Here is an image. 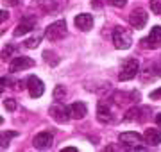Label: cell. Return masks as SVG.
<instances>
[{
  "label": "cell",
  "instance_id": "1",
  "mask_svg": "<svg viewBox=\"0 0 161 152\" xmlns=\"http://www.w3.org/2000/svg\"><path fill=\"white\" fill-rule=\"evenodd\" d=\"M138 70H140V63H138V59H134V57H127V59H124V61H122V64H120L118 79H120L122 82L131 81V79H134V77H136Z\"/></svg>",
  "mask_w": 161,
  "mask_h": 152
},
{
  "label": "cell",
  "instance_id": "2",
  "mask_svg": "<svg viewBox=\"0 0 161 152\" xmlns=\"http://www.w3.org/2000/svg\"><path fill=\"white\" fill-rule=\"evenodd\" d=\"M145 136L138 134V133H134V131H127V133H122L120 134V141L125 145L127 150H145L147 147L140 145L142 141H143Z\"/></svg>",
  "mask_w": 161,
  "mask_h": 152
},
{
  "label": "cell",
  "instance_id": "3",
  "mask_svg": "<svg viewBox=\"0 0 161 152\" xmlns=\"http://www.w3.org/2000/svg\"><path fill=\"white\" fill-rule=\"evenodd\" d=\"M113 43H115L116 48L127 50V48L131 47V43H132L131 30L125 29V27H115V30H113Z\"/></svg>",
  "mask_w": 161,
  "mask_h": 152
},
{
  "label": "cell",
  "instance_id": "4",
  "mask_svg": "<svg viewBox=\"0 0 161 152\" xmlns=\"http://www.w3.org/2000/svg\"><path fill=\"white\" fill-rule=\"evenodd\" d=\"M64 36H66V24H64V20H58V22L50 24L45 29V38L48 41L63 40Z\"/></svg>",
  "mask_w": 161,
  "mask_h": 152
},
{
  "label": "cell",
  "instance_id": "5",
  "mask_svg": "<svg viewBox=\"0 0 161 152\" xmlns=\"http://www.w3.org/2000/svg\"><path fill=\"white\" fill-rule=\"evenodd\" d=\"M48 113H50V117L56 120L58 123H66L70 120V109L68 106L61 104V102H56V104L50 106V109H48Z\"/></svg>",
  "mask_w": 161,
  "mask_h": 152
},
{
  "label": "cell",
  "instance_id": "6",
  "mask_svg": "<svg viewBox=\"0 0 161 152\" xmlns=\"http://www.w3.org/2000/svg\"><path fill=\"white\" fill-rule=\"evenodd\" d=\"M142 47L143 48H159L161 47V25L152 27L147 38L142 40Z\"/></svg>",
  "mask_w": 161,
  "mask_h": 152
},
{
  "label": "cell",
  "instance_id": "7",
  "mask_svg": "<svg viewBox=\"0 0 161 152\" xmlns=\"http://www.w3.org/2000/svg\"><path fill=\"white\" fill-rule=\"evenodd\" d=\"M27 90H29V95L32 99H40L41 95L45 93V84L36 75H29L27 77Z\"/></svg>",
  "mask_w": 161,
  "mask_h": 152
},
{
  "label": "cell",
  "instance_id": "8",
  "mask_svg": "<svg viewBox=\"0 0 161 152\" xmlns=\"http://www.w3.org/2000/svg\"><path fill=\"white\" fill-rule=\"evenodd\" d=\"M147 20H149V14L145 9L138 7V9H134L131 13V16H129V24L134 27V29H143L145 25H147Z\"/></svg>",
  "mask_w": 161,
  "mask_h": 152
},
{
  "label": "cell",
  "instance_id": "9",
  "mask_svg": "<svg viewBox=\"0 0 161 152\" xmlns=\"http://www.w3.org/2000/svg\"><path fill=\"white\" fill-rule=\"evenodd\" d=\"M34 66V61L31 57H25V56H18L11 61L9 64V72L11 73H16V72H22V70H27V68H32Z\"/></svg>",
  "mask_w": 161,
  "mask_h": 152
},
{
  "label": "cell",
  "instance_id": "10",
  "mask_svg": "<svg viewBox=\"0 0 161 152\" xmlns=\"http://www.w3.org/2000/svg\"><path fill=\"white\" fill-rule=\"evenodd\" d=\"M52 143H54V136H52L48 131H43V133H40V134L34 136V147L36 149H40V150L50 149Z\"/></svg>",
  "mask_w": 161,
  "mask_h": 152
},
{
  "label": "cell",
  "instance_id": "11",
  "mask_svg": "<svg viewBox=\"0 0 161 152\" xmlns=\"http://www.w3.org/2000/svg\"><path fill=\"white\" fill-rule=\"evenodd\" d=\"M34 25H36V18L34 16H23L22 18V22L16 25V29H14V36H23V34H27V32H31V30L34 29Z\"/></svg>",
  "mask_w": 161,
  "mask_h": 152
},
{
  "label": "cell",
  "instance_id": "12",
  "mask_svg": "<svg viewBox=\"0 0 161 152\" xmlns=\"http://www.w3.org/2000/svg\"><path fill=\"white\" fill-rule=\"evenodd\" d=\"M97 118L98 122L102 123H109L111 120H113V115H111V107L108 102H104V100H100L97 106Z\"/></svg>",
  "mask_w": 161,
  "mask_h": 152
},
{
  "label": "cell",
  "instance_id": "13",
  "mask_svg": "<svg viewBox=\"0 0 161 152\" xmlns=\"http://www.w3.org/2000/svg\"><path fill=\"white\" fill-rule=\"evenodd\" d=\"M70 109V117L75 118V120H82V118L88 115V107L84 102H80V100H77V102H74V104L68 106Z\"/></svg>",
  "mask_w": 161,
  "mask_h": 152
},
{
  "label": "cell",
  "instance_id": "14",
  "mask_svg": "<svg viewBox=\"0 0 161 152\" xmlns=\"http://www.w3.org/2000/svg\"><path fill=\"white\" fill-rule=\"evenodd\" d=\"M75 27L80 30H90L93 27V16L92 14H88V13H82V14H77L75 18Z\"/></svg>",
  "mask_w": 161,
  "mask_h": 152
},
{
  "label": "cell",
  "instance_id": "15",
  "mask_svg": "<svg viewBox=\"0 0 161 152\" xmlns=\"http://www.w3.org/2000/svg\"><path fill=\"white\" fill-rule=\"evenodd\" d=\"M145 141L149 143V145H159L161 143V131L159 129H147L145 131Z\"/></svg>",
  "mask_w": 161,
  "mask_h": 152
},
{
  "label": "cell",
  "instance_id": "16",
  "mask_svg": "<svg viewBox=\"0 0 161 152\" xmlns=\"http://www.w3.org/2000/svg\"><path fill=\"white\" fill-rule=\"evenodd\" d=\"M14 136H18V133H14V131L2 133V149H7V145H9V140H11V138H14Z\"/></svg>",
  "mask_w": 161,
  "mask_h": 152
},
{
  "label": "cell",
  "instance_id": "17",
  "mask_svg": "<svg viewBox=\"0 0 161 152\" xmlns=\"http://www.w3.org/2000/svg\"><path fill=\"white\" fill-rule=\"evenodd\" d=\"M43 57H45V61H47V63H50L52 66L59 63V59L56 57V54H54V52H48V50H47V52L43 54Z\"/></svg>",
  "mask_w": 161,
  "mask_h": 152
},
{
  "label": "cell",
  "instance_id": "18",
  "mask_svg": "<svg viewBox=\"0 0 161 152\" xmlns=\"http://www.w3.org/2000/svg\"><path fill=\"white\" fill-rule=\"evenodd\" d=\"M40 40H41L40 36H34V38H31V40L25 41V47L27 48H36L38 45H40Z\"/></svg>",
  "mask_w": 161,
  "mask_h": 152
},
{
  "label": "cell",
  "instance_id": "19",
  "mask_svg": "<svg viewBox=\"0 0 161 152\" xmlns=\"http://www.w3.org/2000/svg\"><path fill=\"white\" fill-rule=\"evenodd\" d=\"M4 107H6L7 111H14V109H16V100L14 99H6L4 100Z\"/></svg>",
  "mask_w": 161,
  "mask_h": 152
},
{
  "label": "cell",
  "instance_id": "20",
  "mask_svg": "<svg viewBox=\"0 0 161 152\" xmlns=\"http://www.w3.org/2000/svg\"><path fill=\"white\" fill-rule=\"evenodd\" d=\"M150 9L156 14H161V0H150Z\"/></svg>",
  "mask_w": 161,
  "mask_h": 152
},
{
  "label": "cell",
  "instance_id": "21",
  "mask_svg": "<svg viewBox=\"0 0 161 152\" xmlns=\"http://www.w3.org/2000/svg\"><path fill=\"white\" fill-rule=\"evenodd\" d=\"M109 4L115 7H124L127 4V0H109Z\"/></svg>",
  "mask_w": 161,
  "mask_h": 152
},
{
  "label": "cell",
  "instance_id": "22",
  "mask_svg": "<svg viewBox=\"0 0 161 152\" xmlns=\"http://www.w3.org/2000/svg\"><path fill=\"white\" fill-rule=\"evenodd\" d=\"M61 95H64V88H63V86H58V88H56V91H54V99L58 100Z\"/></svg>",
  "mask_w": 161,
  "mask_h": 152
},
{
  "label": "cell",
  "instance_id": "23",
  "mask_svg": "<svg viewBox=\"0 0 161 152\" xmlns=\"http://www.w3.org/2000/svg\"><path fill=\"white\" fill-rule=\"evenodd\" d=\"M11 52H13V47L4 48V50H2V57H4V59H6V57H9V56H11Z\"/></svg>",
  "mask_w": 161,
  "mask_h": 152
},
{
  "label": "cell",
  "instance_id": "24",
  "mask_svg": "<svg viewBox=\"0 0 161 152\" xmlns=\"http://www.w3.org/2000/svg\"><path fill=\"white\" fill-rule=\"evenodd\" d=\"M158 97H161V88L154 90V91L150 93V99H158Z\"/></svg>",
  "mask_w": 161,
  "mask_h": 152
},
{
  "label": "cell",
  "instance_id": "25",
  "mask_svg": "<svg viewBox=\"0 0 161 152\" xmlns=\"http://www.w3.org/2000/svg\"><path fill=\"white\" fill-rule=\"evenodd\" d=\"M0 14H2V22H4V20H7V16H9V13H7L6 9H2V13H0Z\"/></svg>",
  "mask_w": 161,
  "mask_h": 152
},
{
  "label": "cell",
  "instance_id": "26",
  "mask_svg": "<svg viewBox=\"0 0 161 152\" xmlns=\"http://www.w3.org/2000/svg\"><path fill=\"white\" fill-rule=\"evenodd\" d=\"M156 123H158V127L161 129V113L159 115H156Z\"/></svg>",
  "mask_w": 161,
  "mask_h": 152
},
{
  "label": "cell",
  "instance_id": "27",
  "mask_svg": "<svg viewBox=\"0 0 161 152\" xmlns=\"http://www.w3.org/2000/svg\"><path fill=\"white\" fill-rule=\"evenodd\" d=\"M7 4H9V6H18V2H20V0H6Z\"/></svg>",
  "mask_w": 161,
  "mask_h": 152
}]
</instances>
